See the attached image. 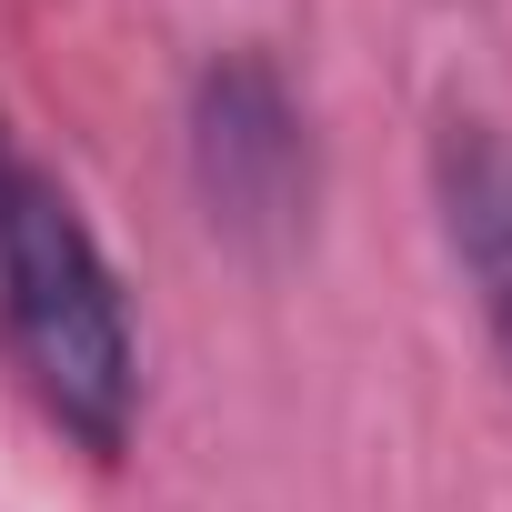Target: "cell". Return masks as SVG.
Segmentation results:
<instances>
[{"mask_svg":"<svg viewBox=\"0 0 512 512\" xmlns=\"http://www.w3.org/2000/svg\"><path fill=\"white\" fill-rule=\"evenodd\" d=\"M0 362L61 442H81L91 462L131 452L141 332H131L121 272H111L81 191L11 121H0Z\"/></svg>","mask_w":512,"mask_h":512,"instance_id":"1","label":"cell"},{"mask_svg":"<svg viewBox=\"0 0 512 512\" xmlns=\"http://www.w3.org/2000/svg\"><path fill=\"white\" fill-rule=\"evenodd\" d=\"M181 151H191V191L201 221L241 251H292L312 231L322 201V151H312V111L292 91V71L272 51H221L191 81L181 111Z\"/></svg>","mask_w":512,"mask_h":512,"instance_id":"2","label":"cell"},{"mask_svg":"<svg viewBox=\"0 0 512 512\" xmlns=\"http://www.w3.org/2000/svg\"><path fill=\"white\" fill-rule=\"evenodd\" d=\"M432 211H442V251L472 282V312L492 332V362L512 382V131L482 111H452L432 131Z\"/></svg>","mask_w":512,"mask_h":512,"instance_id":"3","label":"cell"}]
</instances>
